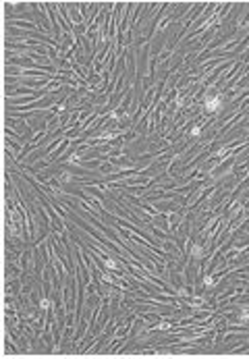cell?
I'll use <instances>...</instances> for the list:
<instances>
[{
    "label": "cell",
    "mask_w": 249,
    "mask_h": 359,
    "mask_svg": "<svg viewBox=\"0 0 249 359\" xmlns=\"http://www.w3.org/2000/svg\"><path fill=\"white\" fill-rule=\"evenodd\" d=\"M106 266H108L110 270H116V264H114V262H112V260H106Z\"/></svg>",
    "instance_id": "cell-2"
},
{
    "label": "cell",
    "mask_w": 249,
    "mask_h": 359,
    "mask_svg": "<svg viewBox=\"0 0 249 359\" xmlns=\"http://www.w3.org/2000/svg\"><path fill=\"white\" fill-rule=\"evenodd\" d=\"M222 104H224V98H222L220 93L208 95V98H205V110H208V112H220V110H222Z\"/></svg>",
    "instance_id": "cell-1"
},
{
    "label": "cell",
    "mask_w": 249,
    "mask_h": 359,
    "mask_svg": "<svg viewBox=\"0 0 249 359\" xmlns=\"http://www.w3.org/2000/svg\"><path fill=\"white\" fill-rule=\"evenodd\" d=\"M40 305H42V307H44V309H46V307H48V305H50V303H48V299H42V303H40Z\"/></svg>",
    "instance_id": "cell-5"
},
{
    "label": "cell",
    "mask_w": 249,
    "mask_h": 359,
    "mask_svg": "<svg viewBox=\"0 0 249 359\" xmlns=\"http://www.w3.org/2000/svg\"><path fill=\"white\" fill-rule=\"evenodd\" d=\"M191 135H193V137L199 135V127H193V129H191Z\"/></svg>",
    "instance_id": "cell-3"
},
{
    "label": "cell",
    "mask_w": 249,
    "mask_h": 359,
    "mask_svg": "<svg viewBox=\"0 0 249 359\" xmlns=\"http://www.w3.org/2000/svg\"><path fill=\"white\" fill-rule=\"evenodd\" d=\"M68 162H79V156H77V154H73L71 158H68Z\"/></svg>",
    "instance_id": "cell-4"
}]
</instances>
